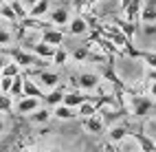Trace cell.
<instances>
[{"label":"cell","mask_w":156,"mask_h":152,"mask_svg":"<svg viewBox=\"0 0 156 152\" xmlns=\"http://www.w3.org/2000/svg\"><path fill=\"white\" fill-rule=\"evenodd\" d=\"M20 73H22V68H20L16 62H11V60H7V64H5V68L2 71H0V75H2V77H18Z\"/></svg>","instance_id":"24"},{"label":"cell","mask_w":156,"mask_h":152,"mask_svg":"<svg viewBox=\"0 0 156 152\" xmlns=\"http://www.w3.org/2000/svg\"><path fill=\"white\" fill-rule=\"evenodd\" d=\"M150 95L156 97V82H150Z\"/></svg>","instance_id":"32"},{"label":"cell","mask_w":156,"mask_h":152,"mask_svg":"<svg viewBox=\"0 0 156 152\" xmlns=\"http://www.w3.org/2000/svg\"><path fill=\"white\" fill-rule=\"evenodd\" d=\"M99 113V106L95 104V101H84V104L79 106V115H81V119H88V117H92V115H97Z\"/></svg>","instance_id":"21"},{"label":"cell","mask_w":156,"mask_h":152,"mask_svg":"<svg viewBox=\"0 0 156 152\" xmlns=\"http://www.w3.org/2000/svg\"><path fill=\"white\" fill-rule=\"evenodd\" d=\"M40 101L42 99H35V97H20L18 104H16V110L20 115H31L40 108Z\"/></svg>","instance_id":"8"},{"label":"cell","mask_w":156,"mask_h":152,"mask_svg":"<svg viewBox=\"0 0 156 152\" xmlns=\"http://www.w3.org/2000/svg\"><path fill=\"white\" fill-rule=\"evenodd\" d=\"M40 42H44L48 46H62V42H64V31H59V29H53V27H48L42 31V40Z\"/></svg>","instance_id":"6"},{"label":"cell","mask_w":156,"mask_h":152,"mask_svg":"<svg viewBox=\"0 0 156 152\" xmlns=\"http://www.w3.org/2000/svg\"><path fill=\"white\" fill-rule=\"evenodd\" d=\"M2 132H5V121L0 119V135H2Z\"/></svg>","instance_id":"35"},{"label":"cell","mask_w":156,"mask_h":152,"mask_svg":"<svg viewBox=\"0 0 156 152\" xmlns=\"http://www.w3.org/2000/svg\"><path fill=\"white\" fill-rule=\"evenodd\" d=\"M62 99H64V88H59V86H57V88L48 90V93L44 95V104L55 108V106H59V104H62Z\"/></svg>","instance_id":"17"},{"label":"cell","mask_w":156,"mask_h":152,"mask_svg":"<svg viewBox=\"0 0 156 152\" xmlns=\"http://www.w3.org/2000/svg\"><path fill=\"white\" fill-rule=\"evenodd\" d=\"M44 90L37 86V82H33V79L24 77V84H22V97H35V99H44Z\"/></svg>","instance_id":"14"},{"label":"cell","mask_w":156,"mask_h":152,"mask_svg":"<svg viewBox=\"0 0 156 152\" xmlns=\"http://www.w3.org/2000/svg\"><path fill=\"white\" fill-rule=\"evenodd\" d=\"M103 152H117V150L112 148V143H106V146H103Z\"/></svg>","instance_id":"33"},{"label":"cell","mask_w":156,"mask_h":152,"mask_svg":"<svg viewBox=\"0 0 156 152\" xmlns=\"http://www.w3.org/2000/svg\"><path fill=\"white\" fill-rule=\"evenodd\" d=\"M20 2H22V5H24V9H27V11H29V9H31V7H33V5H37V2H40V0H20Z\"/></svg>","instance_id":"30"},{"label":"cell","mask_w":156,"mask_h":152,"mask_svg":"<svg viewBox=\"0 0 156 152\" xmlns=\"http://www.w3.org/2000/svg\"><path fill=\"white\" fill-rule=\"evenodd\" d=\"M147 79H150V82H156V71H147Z\"/></svg>","instance_id":"31"},{"label":"cell","mask_w":156,"mask_h":152,"mask_svg":"<svg viewBox=\"0 0 156 152\" xmlns=\"http://www.w3.org/2000/svg\"><path fill=\"white\" fill-rule=\"evenodd\" d=\"M31 49V53H33L37 60H53L55 55V46H48L44 42H33V44H27Z\"/></svg>","instance_id":"7"},{"label":"cell","mask_w":156,"mask_h":152,"mask_svg":"<svg viewBox=\"0 0 156 152\" xmlns=\"http://www.w3.org/2000/svg\"><path fill=\"white\" fill-rule=\"evenodd\" d=\"M145 64H147V68L156 71V51H141V55H139Z\"/></svg>","instance_id":"26"},{"label":"cell","mask_w":156,"mask_h":152,"mask_svg":"<svg viewBox=\"0 0 156 152\" xmlns=\"http://www.w3.org/2000/svg\"><path fill=\"white\" fill-rule=\"evenodd\" d=\"M22 84H24V75L22 73H20L18 77H13V82H11V88H9V97H22Z\"/></svg>","instance_id":"22"},{"label":"cell","mask_w":156,"mask_h":152,"mask_svg":"<svg viewBox=\"0 0 156 152\" xmlns=\"http://www.w3.org/2000/svg\"><path fill=\"white\" fill-rule=\"evenodd\" d=\"M81 126H84L88 132L99 135V132H103V128H106V121H103V117L97 113V115H92V117H88V119H81Z\"/></svg>","instance_id":"10"},{"label":"cell","mask_w":156,"mask_h":152,"mask_svg":"<svg viewBox=\"0 0 156 152\" xmlns=\"http://www.w3.org/2000/svg\"><path fill=\"white\" fill-rule=\"evenodd\" d=\"M35 75H37V86L42 88V90H53L59 84V75L53 73V71L40 68V71H35Z\"/></svg>","instance_id":"4"},{"label":"cell","mask_w":156,"mask_h":152,"mask_svg":"<svg viewBox=\"0 0 156 152\" xmlns=\"http://www.w3.org/2000/svg\"><path fill=\"white\" fill-rule=\"evenodd\" d=\"M11 108H13V99L5 93H0V113H11Z\"/></svg>","instance_id":"27"},{"label":"cell","mask_w":156,"mask_h":152,"mask_svg":"<svg viewBox=\"0 0 156 152\" xmlns=\"http://www.w3.org/2000/svg\"><path fill=\"white\" fill-rule=\"evenodd\" d=\"M108 135H110V141H112V143H119V141H123V139L130 135V130H128L126 126H112Z\"/></svg>","instance_id":"20"},{"label":"cell","mask_w":156,"mask_h":152,"mask_svg":"<svg viewBox=\"0 0 156 152\" xmlns=\"http://www.w3.org/2000/svg\"><path fill=\"white\" fill-rule=\"evenodd\" d=\"M9 60L16 62L20 68H35V66L44 64L42 60H37L31 51H24V49H11V51H9Z\"/></svg>","instance_id":"2"},{"label":"cell","mask_w":156,"mask_h":152,"mask_svg":"<svg viewBox=\"0 0 156 152\" xmlns=\"http://www.w3.org/2000/svg\"><path fill=\"white\" fill-rule=\"evenodd\" d=\"M117 29L126 35L130 42L134 40V33H136V24H132V22H126V20H121V18H117Z\"/></svg>","instance_id":"18"},{"label":"cell","mask_w":156,"mask_h":152,"mask_svg":"<svg viewBox=\"0 0 156 152\" xmlns=\"http://www.w3.org/2000/svg\"><path fill=\"white\" fill-rule=\"evenodd\" d=\"M136 152H139V150H136Z\"/></svg>","instance_id":"37"},{"label":"cell","mask_w":156,"mask_h":152,"mask_svg":"<svg viewBox=\"0 0 156 152\" xmlns=\"http://www.w3.org/2000/svg\"><path fill=\"white\" fill-rule=\"evenodd\" d=\"M11 31H7V29L5 27H0V49H2V46H7L9 42H11Z\"/></svg>","instance_id":"28"},{"label":"cell","mask_w":156,"mask_h":152,"mask_svg":"<svg viewBox=\"0 0 156 152\" xmlns=\"http://www.w3.org/2000/svg\"><path fill=\"white\" fill-rule=\"evenodd\" d=\"M75 84H77L81 90H95V88H99V84H101V77H99L97 73H92V71H84L79 77H75Z\"/></svg>","instance_id":"5"},{"label":"cell","mask_w":156,"mask_h":152,"mask_svg":"<svg viewBox=\"0 0 156 152\" xmlns=\"http://www.w3.org/2000/svg\"><path fill=\"white\" fill-rule=\"evenodd\" d=\"M29 117H31V119H33V121H35V124H46V121H48L51 117H53V113H51V110H48V108H42V106H40V108L35 110V113H31Z\"/></svg>","instance_id":"23"},{"label":"cell","mask_w":156,"mask_h":152,"mask_svg":"<svg viewBox=\"0 0 156 152\" xmlns=\"http://www.w3.org/2000/svg\"><path fill=\"white\" fill-rule=\"evenodd\" d=\"M88 99V95L86 93H79V90H70V93H64V99H62V104L64 106H68V108H79L84 101Z\"/></svg>","instance_id":"12"},{"label":"cell","mask_w":156,"mask_h":152,"mask_svg":"<svg viewBox=\"0 0 156 152\" xmlns=\"http://www.w3.org/2000/svg\"><path fill=\"white\" fill-rule=\"evenodd\" d=\"M0 79H2V77H0Z\"/></svg>","instance_id":"36"},{"label":"cell","mask_w":156,"mask_h":152,"mask_svg":"<svg viewBox=\"0 0 156 152\" xmlns=\"http://www.w3.org/2000/svg\"><path fill=\"white\" fill-rule=\"evenodd\" d=\"M53 117H57V119H62V121H66V119H75L77 115H75V110H73V108H68V106H64V104H59V106L53 108Z\"/></svg>","instance_id":"19"},{"label":"cell","mask_w":156,"mask_h":152,"mask_svg":"<svg viewBox=\"0 0 156 152\" xmlns=\"http://www.w3.org/2000/svg\"><path fill=\"white\" fill-rule=\"evenodd\" d=\"M88 29L90 27H88L84 16H75V18H70V22H68V33L70 35H86Z\"/></svg>","instance_id":"11"},{"label":"cell","mask_w":156,"mask_h":152,"mask_svg":"<svg viewBox=\"0 0 156 152\" xmlns=\"http://www.w3.org/2000/svg\"><path fill=\"white\" fill-rule=\"evenodd\" d=\"M139 20L143 27H150V24H156V5H143L141 13H139Z\"/></svg>","instance_id":"15"},{"label":"cell","mask_w":156,"mask_h":152,"mask_svg":"<svg viewBox=\"0 0 156 152\" xmlns=\"http://www.w3.org/2000/svg\"><path fill=\"white\" fill-rule=\"evenodd\" d=\"M134 137V141L139 143V152H156V141H152L145 132L136 130V132H130Z\"/></svg>","instance_id":"13"},{"label":"cell","mask_w":156,"mask_h":152,"mask_svg":"<svg viewBox=\"0 0 156 152\" xmlns=\"http://www.w3.org/2000/svg\"><path fill=\"white\" fill-rule=\"evenodd\" d=\"M48 11H51V0H40L37 5H33V7L29 9V18L40 20V18H44Z\"/></svg>","instance_id":"16"},{"label":"cell","mask_w":156,"mask_h":152,"mask_svg":"<svg viewBox=\"0 0 156 152\" xmlns=\"http://www.w3.org/2000/svg\"><path fill=\"white\" fill-rule=\"evenodd\" d=\"M48 20L57 27H66L70 22V9L68 7H57L53 11H48Z\"/></svg>","instance_id":"9"},{"label":"cell","mask_w":156,"mask_h":152,"mask_svg":"<svg viewBox=\"0 0 156 152\" xmlns=\"http://www.w3.org/2000/svg\"><path fill=\"white\" fill-rule=\"evenodd\" d=\"M7 60H9V57H0V71L5 68V64H7Z\"/></svg>","instance_id":"34"},{"label":"cell","mask_w":156,"mask_h":152,"mask_svg":"<svg viewBox=\"0 0 156 152\" xmlns=\"http://www.w3.org/2000/svg\"><path fill=\"white\" fill-rule=\"evenodd\" d=\"M130 110H132V115L136 119H143V117H147L152 110H156V104L150 97H145V95L130 93Z\"/></svg>","instance_id":"1"},{"label":"cell","mask_w":156,"mask_h":152,"mask_svg":"<svg viewBox=\"0 0 156 152\" xmlns=\"http://www.w3.org/2000/svg\"><path fill=\"white\" fill-rule=\"evenodd\" d=\"M121 9H123V16H126L123 20L136 24L139 13H141V9H143V0H121Z\"/></svg>","instance_id":"3"},{"label":"cell","mask_w":156,"mask_h":152,"mask_svg":"<svg viewBox=\"0 0 156 152\" xmlns=\"http://www.w3.org/2000/svg\"><path fill=\"white\" fill-rule=\"evenodd\" d=\"M51 62L57 64V66H64V64L68 62V51H66L64 46H57V49H55V55H53Z\"/></svg>","instance_id":"25"},{"label":"cell","mask_w":156,"mask_h":152,"mask_svg":"<svg viewBox=\"0 0 156 152\" xmlns=\"http://www.w3.org/2000/svg\"><path fill=\"white\" fill-rule=\"evenodd\" d=\"M88 55H90V51H88V46H84V49H77L75 53H73V57H75L77 62H84V60H88Z\"/></svg>","instance_id":"29"}]
</instances>
